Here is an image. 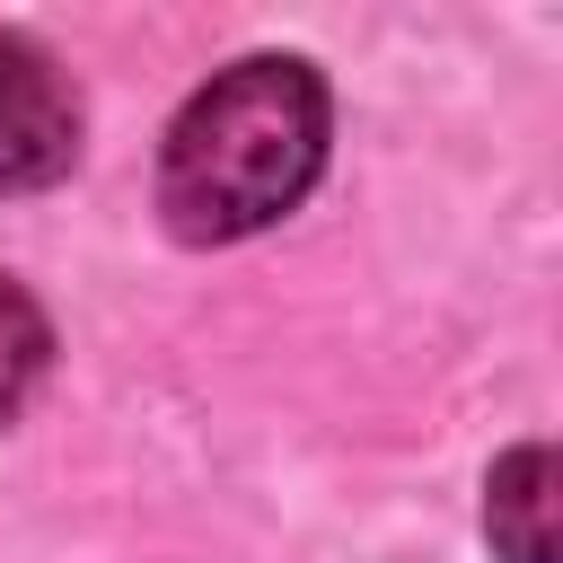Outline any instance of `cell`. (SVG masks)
Here are the masks:
<instances>
[{"mask_svg":"<svg viewBox=\"0 0 563 563\" xmlns=\"http://www.w3.org/2000/svg\"><path fill=\"white\" fill-rule=\"evenodd\" d=\"M545 484H554V457L537 440L493 466V484H484V537H493L501 563H554V537H545V501L554 493Z\"/></svg>","mask_w":563,"mask_h":563,"instance_id":"cell-3","label":"cell"},{"mask_svg":"<svg viewBox=\"0 0 563 563\" xmlns=\"http://www.w3.org/2000/svg\"><path fill=\"white\" fill-rule=\"evenodd\" d=\"M44 369H53V325H44V308L0 273V422L35 396Z\"/></svg>","mask_w":563,"mask_h":563,"instance_id":"cell-4","label":"cell"},{"mask_svg":"<svg viewBox=\"0 0 563 563\" xmlns=\"http://www.w3.org/2000/svg\"><path fill=\"white\" fill-rule=\"evenodd\" d=\"M325 79L299 53H246L211 70L158 141V211L185 246H229L299 211L325 167Z\"/></svg>","mask_w":563,"mask_h":563,"instance_id":"cell-1","label":"cell"},{"mask_svg":"<svg viewBox=\"0 0 563 563\" xmlns=\"http://www.w3.org/2000/svg\"><path fill=\"white\" fill-rule=\"evenodd\" d=\"M70 158H79V88H70V70L35 35L0 26V194H35V185L70 176Z\"/></svg>","mask_w":563,"mask_h":563,"instance_id":"cell-2","label":"cell"}]
</instances>
